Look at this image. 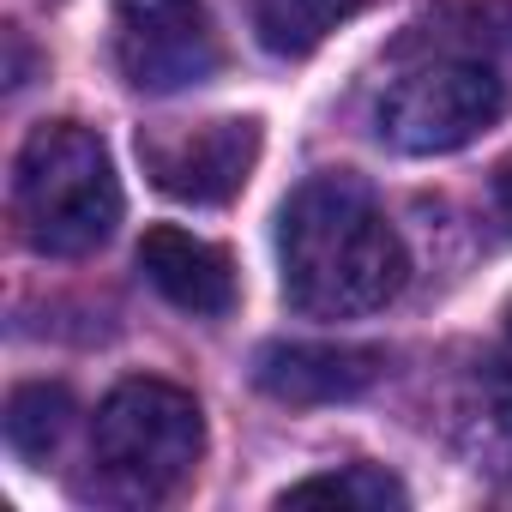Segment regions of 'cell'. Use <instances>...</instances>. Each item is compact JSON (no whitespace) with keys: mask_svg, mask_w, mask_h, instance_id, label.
<instances>
[{"mask_svg":"<svg viewBox=\"0 0 512 512\" xmlns=\"http://www.w3.org/2000/svg\"><path fill=\"white\" fill-rule=\"evenodd\" d=\"M368 0H247L253 31L272 55H314L338 25H350Z\"/></svg>","mask_w":512,"mask_h":512,"instance_id":"9","label":"cell"},{"mask_svg":"<svg viewBox=\"0 0 512 512\" xmlns=\"http://www.w3.org/2000/svg\"><path fill=\"white\" fill-rule=\"evenodd\" d=\"M260 121L253 115H217V121H169L139 133V163L157 193L181 205H229L247 175L260 169Z\"/></svg>","mask_w":512,"mask_h":512,"instance_id":"5","label":"cell"},{"mask_svg":"<svg viewBox=\"0 0 512 512\" xmlns=\"http://www.w3.org/2000/svg\"><path fill=\"white\" fill-rule=\"evenodd\" d=\"M386 374L380 350L362 344H266L253 356V386L278 404H344Z\"/></svg>","mask_w":512,"mask_h":512,"instance_id":"7","label":"cell"},{"mask_svg":"<svg viewBox=\"0 0 512 512\" xmlns=\"http://www.w3.org/2000/svg\"><path fill=\"white\" fill-rule=\"evenodd\" d=\"M139 272L181 314L217 320V314L235 308V266H229V253L217 241H199L193 229H175V223L145 229V241H139Z\"/></svg>","mask_w":512,"mask_h":512,"instance_id":"8","label":"cell"},{"mask_svg":"<svg viewBox=\"0 0 512 512\" xmlns=\"http://www.w3.org/2000/svg\"><path fill=\"white\" fill-rule=\"evenodd\" d=\"M73 428V392L67 386H49V380H31L7 398V446L31 464H43Z\"/></svg>","mask_w":512,"mask_h":512,"instance_id":"11","label":"cell"},{"mask_svg":"<svg viewBox=\"0 0 512 512\" xmlns=\"http://www.w3.org/2000/svg\"><path fill=\"white\" fill-rule=\"evenodd\" d=\"M278 506H344V512H398L410 506V488L380 464H344L326 476H302L278 494Z\"/></svg>","mask_w":512,"mask_h":512,"instance_id":"10","label":"cell"},{"mask_svg":"<svg viewBox=\"0 0 512 512\" xmlns=\"http://www.w3.org/2000/svg\"><path fill=\"white\" fill-rule=\"evenodd\" d=\"M115 61L133 91L175 97L223 67L205 0H115Z\"/></svg>","mask_w":512,"mask_h":512,"instance_id":"6","label":"cell"},{"mask_svg":"<svg viewBox=\"0 0 512 512\" xmlns=\"http://www.w3.org/2000/svg\"><path fill=\"white\" fill-rule=\"evenodd\" d=\"M13 217L43 260L97 253L121 223L109 145L79 121H43L13 157Z\"/></svg>","mask_w":512,"mask_h":512,"instance_id":"2","label":"cell"},{"mask_svg":"<svg viewBox=\"0 0 512 512\" xmlns=\"http://www.w3.org/2000/svg\"><path fill=\"white\" fill-rule=\"evenodd\" d=\"M506 332H512V314H506Z\"/></svg>","mask_w":512,"mask_h":512,"instance_id":"13","label":"cell"},{"mask_svg":"<svg viewBox=\"0 0 512 512\" xmlns=\"http://www.w3.org/2000/svg\"><path fill=\"white\" fill-rule=\"evenodd\" d=\"M278 272L296 314L362 320L404 290L410 253L356 175H314L278 211Z\"/></svg>","mask_w":512,"mask_h":512,"instance_id":"1","label":"cell"},{"mask_svg":"<svg viewBox=\"0 0 512 512\" xmlns=\"http://www.w3.org/2000/svg\"><path fill=\"white\" fill-rule=\"evenodd\" d=\"M500 73L476 55H428L416 67H404L398 79H386L380 103H374V133L380 145L404 151V157H446L458 145H470L482 127L500 121Z\"/></svg>","mask_w":512,"mask_h":512,"instance_id":"4","label":"cell"},{"mask_svg":"<svg viewBox=\"0 0 512 512\" xmlns=\"http://www.w3.org/2000/svg\"><path fill=\"white\" fill-rule=\"evenodd\" d=\"M494 205H500V217H506V229H512V157L494 169Z\"/></svg>","mask_w":512,"mask_h":512,"instance_id":"12","label":"cell"},{"mask_svg":"<svg viewBox=\"0 0 512 512\" xmlns=\"http://www.w3.org/2000/svg\"><path fill=\"white\" fill-rule=\"evenodd\" d=\"M205 452L199 398L169 380H121L91 422V458L127 500L175 494Z\"/></svg>","mask_w":512,"mask_h":512,"instance_id":"3","label":"cell"}]
</instances>
